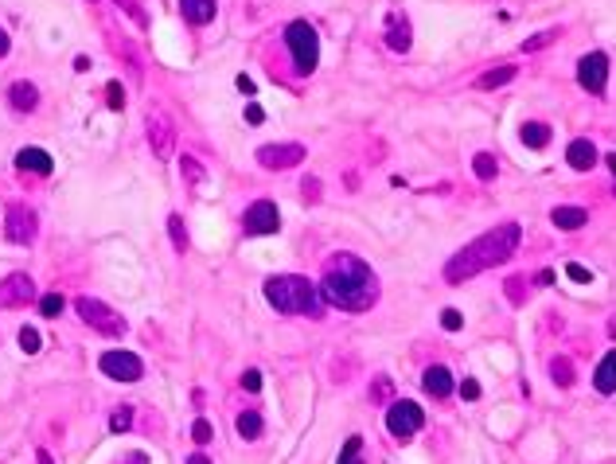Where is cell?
I'll return each mask as SVG.
<instances>
[{
    "mask_svg": "<svg viewBox=\"0 0 616 464\" xmlns=\"http://www.w3.org/2000/svg\"><path fill=\"white\" fill-rule=\"evenodd\" d=\"M320 296L344 313H367L379 304V277L359 253H332L324 265Z\"/></svg>",
    "mask_w": 616,
    "mask_h": 464,
    "instance_id": "obj_1",
    "label": "cell"
},
{
    "mask_svg": "<svg viewBox=\"0 0 616 464\" xmlns=\"http://www.w3.org/2000/svg\"><path fill=\"white\" fill-rule=\"evenodd\" d=\"M519 238H523L519 222H503V227H496V230H488V234H480L476 242H468L460 253H453V258H448L445 281H448V285H460L465 277H476V273H484L488 265L507 262V258L519 250Z\"/></svg>",
    "mask_w": 616,
    "mask_h": 464,
    "instance_id": "obj_2",
    "label": "cell"
},
{
    "mask_svg": "<svg viewBox=\"0 0 616 464\" xmlns=\"http://www.w3.org/2000/svg\"><path fill=\"white\" fill-rule=\"evenodd\" d=\"M265 301L285 316H320L324 313L320 289H316L308 277H296V273L265 281Z\"/></svg>",
    "mask_w": 616,
    "mask_h": 464,
    "instance_id": "obj_3",
    "label": "cell"
},
{
    "mask_svg": "<svg viewBox=\"0 0 616 464\" xmlns=\"http://www.w3.org/2000/svg\"><path fill=\"white\" fill-rule=\"evenodd\" d=\"M285 43L289 51H293V63L301 75H313L316 63H320V35H316V27L308 24V20H293V24L285 27Z\"/></svg>",
    "mask_w": 616,
    "mask_h": 464,
    "instance_id": "obj_4",
    "label": "cell"
},
{
    "mask_svg": "<svg viewBox=\"0 0 616 464\" xmlns=\"http://www.w3.org/2000/svg\"><path fill=\"white\" fill-rule=\"evenodd\" d=\"M78 316H82L90 328H98L101 336H125L129 332V324H125V316L121 313H113L110 304H101L98 296H78Z\"/></svg>",
    "mask_w": 616,
    "mask_h": 464,
    "instance_id": "obj_5",
    "label": "cell"
},
{
    "mask_svg": "<svg viewBox=\"0 0 616 464\" xmlns=\"http://www.w3.org/2000/svg\"><path fill=\"white\" fill-rule=\"evenodd\" d=\"M422 422H425V414H422V406H417V402H410V398H402V402H390V410H386V429H390V437L410 441L417 429H422Z\"/></svg>",
    "mask_w": 616,
    "mask_h": 464,
    "instance_id": "obj_6",
    "label": "cell"
},
{
    "mask_svg": "<svg viewBox=\"0 0 616 464\" xmlns=\"http://www.w3.org/2000/svg\"><path fill=\"white\" fill-rule=\"evenodd\" d=\"M98 367H101V375H110V379H118V382H137L144 375V363L133 351H106L98 359Z\"/></svg>",
    "mask_w": 616,
    "mask_h": 464,
    "instance_id": "obj_7",
    "label": "cell"
},
{
    "mask_svg": "<svg viewBox=\"0 0 616 464\" xmlns=\"http://www.w3.org/2000/svg\"><path fill=\"white\" fill-rule=\"evenodd\" d=\"M4 230H8V238L16 246H27V242H35L39 219H35V211L27 203H8V222H4Z\"/></svg>",
    "mask_w": 616,
    "mask_h": 464,
    "instance_id": "obj_8",
    "label": "cell"
},
{
    "mask_svg": "<svg viewBox=\"0 0 616 464\" xmlns=\"http://www.w3.org/2000/svg\"><path fill=\"white\" fill-rule=\"evenodd\" d=\"M242 227H246V234H277V227H281V215H277V203L273 199H258L246 211V219H242Z\"/></svg>",
    "mask_w": 616,
    "mask_h": 464,
    "instance_id": "obj_9",
    "label": "cell"
},
{
    "mask_svg": "<svg viewBox=\"0 0 616 464\" xmlns=\"http://www.w3.org/2000/svg\"><path fill=\"white\" fill-rule=\"evenodd\" d=\"M304 161V144L289 141V144H262L258 149V164L262 168H296Z\"/></svg>",
    "mask_w": 616,
    "mask_h": 464,
    "instance_id": "obj_10",
    "label": "cell"
},
{
    "mask_svg": "<svg viewBox=\"0 0 616 464\" xmlns=\"http://www.w3.org/2000/svg\"><path fill=\"white\" fill-rule=\"evenodd\" d=\"M577 82H582V90H589V94L605 90V82H608V55L589 51V55L577 63Z\"/></svg>",
    "mask_w": 616,
    "mask_h": 464,
    "instance_id": "obj_11",
    "label": "cell"
},
{
    "mask_svg": "<svg viewBox=\"0 0 616 464\" xmlns=\"http://www.w3.org/2000/svg\"><path fill=\"white\" fill-rule=\"evenodd\" d=\"M35 296V281L27 273H12V277L0 281V308H20Z\"/></svg>",
    "mask_w": 616,
    "mask_h": 464,
    "instance_id": "obj_12",
    "label": "cell"
},
{
    "mask_svg": "<svg viewBox=\"0 0 616 464\" xmlns=\"http://www.w3.org/2000/svg\"><path fill=\"white\" fill-rule=\"evenodd\" d=\"M410 43H414V32H410V20H406V16H398V12H394V16L386 20V47H390V51H398V55H406V51H410Z\"/></svg>",
    "mask_w": 616,
    "mask_h": 464,
    "instance_id": "obj_13",
    "label": "cell"
},
{
    "mask_svg": "<svg viewBox=\"0 0 616 464\" xmlns=\"http://www.w3.org/2000/svg\"><path fill=\"white\" fill-rule=\"evenodd\" d=\"M16 168L20 172H35V176H47L55 164H51V156L43 149H20L16 152Z\"/></svg>",
    "mask_w": 616,
    "mask_h": 464,
    "instance_id": "obj_14",
    "label": "cell"
},
{
    "mask_svg": "<svg viewBox=\"0 0 616 464\" xmlns=\"http://www.w3.org/2000/svg\"><path fill=\"white\" fill-rule=\"evenodd\" d=\"M566 161H570V168H577V172H589L593 164H597V149H593V141H570V149H566Z\"/></svg>",
    "mask_w": 616,
    "mask_h": 464,
    "instance_id": "obj_15",
    "label": "cell"
},
{
    "mask_svg": "<svg viewBox=\"0 0 616 464\" xmlns=\"http://www.w3.org/2000/svg\"><path fill=\"white\" fill-rule=\"evenodd\" d=\"M180 12H184L187 24H211L215 20V0H180Z\"/></svg>",
    "mask_w": 616,
    "mask_h": 464,
    "instance_id": "obj_16",
    "label": "cell"
},
{
    "mask_svg": "<svg viewBox=\"0 0 616 464\" xmlns=\"http://www.w3.org/2000/svg\"><path fill=\"white\" fill-rule=\"evenodd\" d=\"M550 222H554L558 230H582L585 222H589V215H585V207H554V211H550Z\"/></svg>",
    "mask_w": 616,
    "mask_h": 464,
    "instance_id": "obj_17",
    "label": "cell"
},
{
    "mask_svg": "<svg viewBox=\"0 0 616 464\" xmlns=\"http://www.w3.org/2000/svg\"><path fill=\"white\" fill-rule=\"evenodd\" d=\"M172 141H176V137H172V125H168V121L149 118V144L156 149V156H168V152H172Z\"/></svg>",
    "mask_w": 616,
    "mask_h": 464,
    "instance_id": "obj_18",
    "label": "cell"
},
{
    "mask_svg": "<svg viewBox=\"0 0 616 464\" xmlns=\"http://www.w3.org/2000/svg\"><path fill=\"white\" fill-rule=\"evenodd\" d=\"M8 101H12V110H20V113H32L35 106H39V90H35L32 82H16L8 90Z\"/></svg>",
    "mask_w": 616,
    "mask_h": 464,
    "instance_id": "obj_19",
    "label": "cell"
},
{
    "mask_svg": "<svg viewBox=\"0 0 616 464\" xmlns=\"http://www.w3.org/2000/svg\"><path fill=\"white\" fill-rule=\"evenodd\" d=\"M593 387H597L601 394H616V351H608L605 359H601L597 375H593Z\"/></svg>",
    "mask_w": 616,
    "mask_h": 464,
    "instance_id": "obj_20",
    "label": "cell"
},
{
    "mask_svg": "<svg viewBox=\"0 0 616 464\" xmlns=\"http://www.w3.org/2000/svg\"><path fill=\"white\" fill-rule=\"evenodd\" d=\"M422 382H425V390H429L433 398H445V394H453V375H448L445 367H429Z\"/></svg>",
    "mask_w": 616,
    "mask_h": 464,
    "instance_id": "obj_21",
    "label": "cell"
},
{
    "mask_svg": "<svg viewBox=\"0 0 616 464\" xmlns=\"http://www.w3.org/2000/svg\"><path fill=\"white\" fill-rule=\"evenodd\" d=\"M519 137H523L527 149H546L550 144V125H542V121H527V125L519 129Z\"/></svg>",
    "mask_w": 616,
    "mask_h": 464,
    "instance_id": "obj_22",
    "label": "cell"
},
{
    "mask_svg": "<svg viewBox=\"0 0 616 464\" xmlns=\"http://www.w3.org/2000/svg\"><path fill=\"white\" fill-rule=\"evenodd\" d=\"M515 78V67H496V70H484L480 78H476V86L480 90H496V86H507Z\"/></svg>",
    "mask_w": 616,
    "mask_h": 464,
    "instance_id": "obj_23",
    "label": "cell"
},
{
    "mask_svg": "<svg viewBox=\"0 0 616 464\" xmlns=\"http://www.w3.org/2000/svg\"><path fill=\"white\" fill-rule=\"evenodd\" d=\"M550 379H554L558 387H574V363H570L566 355H554V359H550Z\"/></svg>",
    "mask_w": 616,
    "mask_h": 464,
    "instance_id": "obj_24",
    "label": "cell"
},
{
    "mask_svg": "<svg viewBox=\"0 0 616 464\" xmlns=\"http://www.w3.org/2000/svg\"><path fill=\"white\" fill-rule=\"evenodd\" d=\"M234 429H238V437H242V441H258V437H262V414H253V410H250V414H238Z\"/></svg>",
    "mask_w": 616,
    "mask_h": 464,
    "instance_id": "obj_25",
    "label": "cell"
},
{
    "mask_svg": "<svg viewBox=\"0 0 616 464\" xmlns=\"http://www.w3.org/2000/svg\"><path fill=\"white\" fill-rule=\"evenodd\" d=\"M472 168H476V176H480V180H496L499 164H496V156H491V152H476Z\"/></svg>",
    "mask_w": 616,
    "mask_h": 464,
    "instance_id": "obj_26",
    "label": "cell"
},
{
    "mask_svg": "<svg viewBox=\"0 0 616 464\" xmlns=\"http://www.w3.org/2000/svg\"><path fill=\"white\" fill-rule=\"evenodd\" d=\"M339 464H367V460H363V441H359V437H347L344 453H339Z\"/></svg>",
    "mask_w": 616,
    "mask_h": 464,
    "instance_id": "obj_27",
    "label": "cell"
},
{
    "mask_svg": "<svg viewBox=\"0 0 616 464\" xmlns=\"http://www.w3.org/2000/svg\"><path fill=\"white\" fill-rule=\"evenodd\" d=\"M168 234H172V246L184 253L187 250V227H184V219H180V215H172V219H168Z\"/></svg>",
    "mask_w": 616,
    "mask_h": 464,
    "instance_id": "obj_28",
    "label": "cell"
},
{
    "mask_svg": "<svg viewBox=\"0 0 616 464\" xmlns=\"http://www.w3.org/2000/svg\"><path fill=\"white\" fill-rule=\"evenodd\" d=\"M129 425H133V410H129V406H118V410H113V418H110V429L113 433H125Z\"/></svg>",
    "mask_w": 616,
    "mask_h": 464,
    "instance_id": "obj_29",
    "label": "cell"
},
{
    "mask_svg": "<svg viewBox=\"0 0 616 464\" xmlns=\"http://www.w3.org/2000/svg\"><path fill=\"white\" fill-rule=\"evenodd\" d=\"M63 304H67V301H63L59 293H43V301H39V313H43V316H59V313H63Z\"/></svg>",
    "mask_w": 616,
    "mask_h": 464,
    "instance_id": "obj_30",
    "label": "cell"
},
{
    "mask_svg": "<svg viewBox=\"0 0 616 464\" xmlns=\"http://www.w3.org/2000/svg\"><path fill=\"white\" fill-rule=\"evenodd\" d=\"M113 4H118V8H125L129 12V16H133V24H149V16H144V8H141V4H137V0H113Z\"/></svg>",
    "mask_w": 616,
    "mask_h": 464,
    "instance_id": "obj_31",
    "label": "cell"
},
{
    "mask_svg": "<svg viewBox=\"0 0 616 464\" xmlns=\"http://www.w3.org/2000/svg\"><path fill=\"white\" fill-rule=\"evenodd\" d=\"M180 168H184L187 184H199V180H203V168H199V161H195V156H184V161H180Z\"/></svg>",
    "mask_w": 616,
    "mask_h": 464,
    "instance_id": "obj_32",
    "label": "cell"
},
{
    "mask_svg": "<svg viewBox=\"0 0 616 464\" xmlns=\"http://www.w3.org/2000/svg\"><path fill=\"white\" fill-rule=\"evenodd\" d=\"M39 344H43V339H39V332H35V328H24V332H20V347H24L27 355L39 351Z\"/></svg>",
    "mask_w": 616,
    "mask_h": 464,
    "instance_id": "obj_33",
    "label": "cell"
},
{
    "mask_svg": "<svg viewBox=\"0 0 616 464\" xmlns=\"http://www.w3.org/2000/svg\"><path fill=\"white\" fill-rule=\"evenodd\" d=\"M191 437H195V445H207V441H211V422H207V418H195Z\"/></svg>",
    "mask_w": 616,
    "mask_h": 464,
    "instance_id": "obj_34",
    "label": "cell"
},
{
    "mask_svg": "<svg viewBox=\"0 0 616 464\" xmlns=\"http://www.w3.org/2000/svg\"><path fill=\"white\" fill-rule=\"evenodd\" d=\"M566 273H570V281H577V285H589V281H593V270H585L582 262H570Z\"/></svg>",
    "mask_w": 616,
    "mask_h": 464,
    "instance_id": "obj_35",
    "label": "cell"
},
{
    "mask_svg": "<svg viewBox=\"0 0 616 464\" xmlns=\"http://www.w3.org/2000/svg\"><path fill=\"white\" fill-rule=\"evenodd\" d=\"M301 192H304V199H308V203H320V180H316V176H304V180H301Z\"/></svg>",
    "mask_w": 616,
    "mask_h": 464,
    "instance_id": "obj_36",
    "label": "cell"
},
{
    "mask_svg": "<svg viewBox=\"0 0 616 464\" xmlns=\"http://www.w3.org/2000/svg\"><path fill=\"white\" fill-rule=\"evenodd\" d=\"M550 39H558V32H554V27H550V32H539V35H531V39L523 43V51H542V47H546V43H550Z\"/></svg>",
    "mask_w": 616,
    "mask_h": 464,
    "instance_id": "obj_37",
    "label": "cell"
},
{
    "mask_svg": "<svg viewBox=\"0 0 616 464\" xmlns=\"http://www.w3.org/2000/svg\"><path fill=\"white\" fill-rule=\"evenodd\" d=\"M106 101H110V110H121V106H125V90H121V82L106 86Z\"/></svg>",
    "mask_w": 616,
    "mask_h": 464,
    "instance_id": "obj_38",
    "label": "cell"
},
{
    "mask_svg": "<svg viewBox=\"0 0 616 464\" xmlns=\"http://www.w3.org/2000/svg\"><path fill=\"white\" fill-rule=\"evenodd\" d=\"M441 324H445L448 332H460V324H465V316L456 313V308H445V313H441Z\"/></svg>",
    "mask_w": 616,
    "mask_h": 464,
    "instance_id": "obj_39",
    "label": "cell"
},
{
    "mask_svg": "<svg viewBox=\"0 0 616 464\" xmlns=\"http://www.w3.org/2000/svg\"><path fill=\"white\" fill-rule=\"evenodd\" d=\"M242 390L258 394V390H262V375H258V371H246V375H242Z\"/></svg>",
    "mask_w": 616,
    "mask_h": 464,
    "instance_id": "obj_40",
    "label": "cell"
},
{
    "mask_svg": "<svg viewBox=\"0 0 616 464\" xmlns=\"http://www.w3.org/2000/svg\"><path fill=\"white\" fill-rule=\"evenodd\" d=\"M460 394H465L468 402H476V398H480L484 390H480V382H476V379H465V382H460Z\"/></svg>",
    "mask_w": 616,
    "mask_h": 464,
    "instance_id": "obj_41",
    "label": "cell"
},
{
    "mask_svg": "<svg viewBox=\"0 0 616 464\" xmlns=\"http://www.w3.org/2000/svg\"><path fill=\"white\" fill-rule=\"evenodd\" d=\"M507 293H511V304H523V281L511 277V281H507Z\"/></svg>",
    "mask_w": 616,
    "mask_h": 464,
    "instance_id": "obj_42",
    "label": "cell"
},
{
    "mask_svg": "<svg viewBox=\"0 0 616 464\" xmlns=\"http://www.w3.org/2000/svg\"><path fill=\"white\" fill-rule=\"evenodd\" d=\"M246 121H250V125H262V121H265V113H262V106H258V101H253V106H246Z\"/></svg>",
    "mask_w": 616,
    "mask_h": 464,
    "instance_id": "obj_43",
    "label": "cell"
},
{
    "mask_svg": "<svg viewBox=\"0 0 616 464\" xmlns=\"http://www.w3.org/2000/svg\"><path fill=\"white\" fill-rule=\"evenodd\" d=\"M386 394H390V379H379L375 382V390H371V398L379 402V398H386Z\"/></svg>",
    "mask_w": 616,
    "mask_h": 464,
    "instance_id": "obj_44",
    "label": "cell"
},
{
    "mask_svg": "<svg viewBox=\"0 0 616 464\" xmlns=\"http://www.w3.org/2000/svg\"><path fill=\"white\" fill-rule=\"evenodd\" d=\"M238 90H242V94H253V78L238 75Z\"/></svg>",
    "mask_w": 616,
    "mask_h": 464,
    "instance_id": "obj_45",
    "label": "cell"
},
{
    "mask_svg": "<svg viewBox=\"0 0 616 464\" xmlns=\"http://www.w3.org/2000/svg\"><path fill=\"white\" fill-rule=\"evenodd\" d=\"M187 464H211V456H207V453H191V456H187Z\"/></svg>",
    "mask_w": 616,
    "mask_h": 464,
    "instance_id": "obj_46",
    "label": "cell"
},
{
    "mask_svg": "<svg viewBox=\"0 0 616 464\" xmlns=\"http://www.w3.org/2000/svg\"><path fill=\"white\" fill-rule=\"evenodd\" d=\"M4 55H8V32L0 27V59H4Z\"/></svg>",
    "mask_w": 616,
    "mask_h": 464,
    "instance_id": "obj_47",
    "label": "cell"
},
{
    "mask_svg": "<svg viewBox=\"0 0 616 464\" xmlns=\"http://www.w3.org/2000/svg\"><path fill=\"white\" fill-rule=\"evenodd\" d=\"M35 460H39V464H55V460H51V453H47V449H39V453H35Z\"/></svg>",
    "mask_w": 616,
    "mask_h": 464,
    "instance_id": "obj_48",
    "label": "cell"
},
{
    "mask_svg": "<svg viewBox=\"0 0 616 464\" xmlns=\"http://www.w3.org/2000/svg\"><path fill=\"white\" fill-rule=\"evenodd\" d=\"M125 464H149V456H144V453H133V456H129Z\"/></svg>",
    "mask_w": 616,
    "mask_h": 464,
    "instance_id": "obj_49",
    "label": "cell"
},
{
    "mask_svg": "<svg viewBox=\"0 0 616 464\" xmlns=\"http://www.w3.org/2000/svg\"><path fill=\"white\" fill-rule=\"evenodd\" d=\"M608 168H612V172H616V152H608Z\"/></svg>",
    "mask_w": 616,
    "mask_h": 464,
    "instance_id": "obj_50",
    "label": "cell"
},
{
    "mask_svg": "<svg viewBox=\"0 0 616 464\" xmlns=\"http://www.w3.org/2000/svg\"><path fill=\"white\" fill-rule=\"evenodd\" d=\"M608 336H616V316H612V320H608Z\"/></svg>",
    "mask_w": 616,
    "mask_h": 464,
    "instance_id": "obj_51",
    "label": "cell"
}]
</instances>
